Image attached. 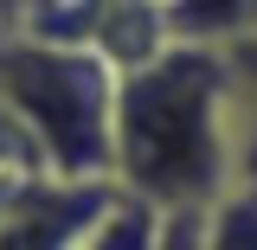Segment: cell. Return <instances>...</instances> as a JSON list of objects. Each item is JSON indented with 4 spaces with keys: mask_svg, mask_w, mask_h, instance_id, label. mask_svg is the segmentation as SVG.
Instances as JSON below:
<instances>
[{
    "mask_svg": "<svg viewBox=\"0 0 257 250\" xmlns=\"http://www.w3.org/2000/svg\"><path fill=\"white\" fill-rule=\"evenodd\" d=\"M148 250H199V212H161Z\"/></svg>",
    "mask_w": 257,
    "mask_h": 250,
    "instance_id": "8992f818",
    "label": "cell"
},
{
    "mask_svg": "<svg viewBox=\"0 0 257 250\" xmlns=\"http://www.w3.org/2000/svg\"><path fill=\"white\" fill-rule=\"evenodd\" d=\"M109 186L148 212H206L244 186V96L225 45H161L116 71Z\"/></svg>",
    "mask_w": 257,
    "mask_h": 250,
    "instance_id": "6da1fadb",
    "label": "cell"
},
{
    "mask_svg": "<svg viewBox=\"0 0 257 250\" xmlns=\"http://www.w3.org/2000/svg\"><path fill=\"white\" fill-rule=\"evenodd\" d=\"M199 250H257V186H231L199 212Z\"/></svg>",
    "mask_w": 257,
    "mask_h": 250,
    "instance_id": "277c9868",
    "label": "cell"
},
{
    "mask_svg": "<svg viewBox=\"0 0 257 250\" xmlns=\"http://www.w3.org/2000/svg\"><path fill=\"white\" fill-rule=\"evenodd\" d=\"M0 109L20 122L39 167L71 186L109 180L116 64L90 45L0 32Z\"/></svg>",
    "mask_w": 257,
    "mask_h": 250,
    "instance_id": "7a4b0ae2",
    "label": "cell"
},
{
    "mask_svg": "<svg viewBox=\"0 0 257 250\" xmlns=\"http://www.w3.org/2000/svg\"><path fill=\"white\" fill-rule=\"evenodd\" d=\"M0 7H20V0H0Z\"/></svg>",
    "mask_w": 257,
    "mask_h": 250,
    "instance_id": "52a82bcc",
    "label": "cell"
},
{
    "mask_svg": "<svg viewBox=\"0 0 257 250\" xmlns=\"http://www.w3.org/2000/svg\"><path fill=\"white\" fill-rule=\"evenodd\" d=\"M231 64H238V96H244V186H257V32L231 45Z\"/></svg>",
    "mask_w": 257,
    "mask_h": 250,
    "instance_id": "5b68a950",
    "label": "cell"
},
{
    "mask_svg": "<svg viewBox=\"0 0 257 250\" xmlns=\"http://www.w3.org/2000/svg\"><path fill=\"white\" fill-rule=\"evenodd\" d=\"M167 45H244L257 32V0H161Z\"/></svg>",
    "mask_w": 257,
    "mask_h": 250,
    "instance_id": "3957f363",
    "label": "cell"
}]
</instances>
